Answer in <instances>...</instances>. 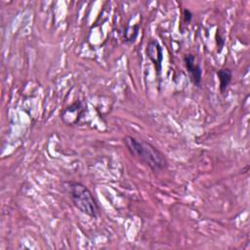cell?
Segmentation results:
<instances>
[{"instance_id":"cell-1","label":"cell","mask_w":250,"mask_h":250,"mask_svg":"<svg viewBox=\"0 0 250 250\" xmlns=\"http://www.w3.org/2000/svg\"><path fill=\"white\" fill-rule=\"evenodd\" d=\"M123 143L132 155L138 157L152 171L156 172L167 168L168 161L165 155L151 144L132 136H125Z\"/></svg>"},{"instance_id":"cell-6","label":"cell","mask_w":250,"mask_h":250,"mask_svg":"<svg viewBox=\"0 0 250 250\" xmlns=\"http://www.w3.org/2000/svg\"><path fill=\"white\" fill-rule=\"evenodd\" d=\"M192 13L188 9H185L183 12V17H184V21L186 23H189L191 19H192Z\"/></svg>"},{"instance_id":"cell-5","label":"cell","mask_w":250,"mask_h":250,"mask_svg":"<svg viewBox=\"0 0 250 250\" xmlns=\"http://www.w3.org/2000/svg\"><path fill=\"white\" fill-rule=\"evenodd\" d=\"M217 76L220 82V92L224 94L229 86L232 78V71L229 68H221L217 71Z\"/></svg>"},{"instance_id":"cell-4","label":"cell","mask_w":250,"mask_h":250,"mask_svg":"<svg viewBox=\"0 0 250 250\" xmlns=\"http://www.w3.org/2000/svg\"><path fill=\"white\" fill-rule=\"evenodd\" d=\"M184 62L187 68V71L188 73L190 81L195 85V86H200L201 85V80H202V69L195 62V56L192 54H187L184 57Z\"/></svg>"},{"instance_id":"cell-2","label":"cell","mask_w":250,"mask_h":250,"mask_svg":"<svg viewBox=\"0 0 250 250\" xmlns=\"http://www.w3.org/2000/svg\"><path fill=\"white\" fill-rule=\"evenodd\" d=\"M65 185L76 209L92 218H98L100 207L92 191L85 185L78 182H67Z\"/></svg>"},{"instance_id":"cell-3","label":"cell","mask_w":250,"mask_h":250,"mask_svg":"<svg viewBox=\"0 0 250 250\" xmlns=\"http://www.w3.org/2000/svg\"><path fill=\"white\" fill-rule=\"evenodd\" d=\"M146 52L147 57L149 58V60L153 63L157 74L159 75L160 72H161L162 61H163L162 47L160 46L158 41H156L155 39H150L147 42V46H146Z\"/></svg>"}]
</instances>
